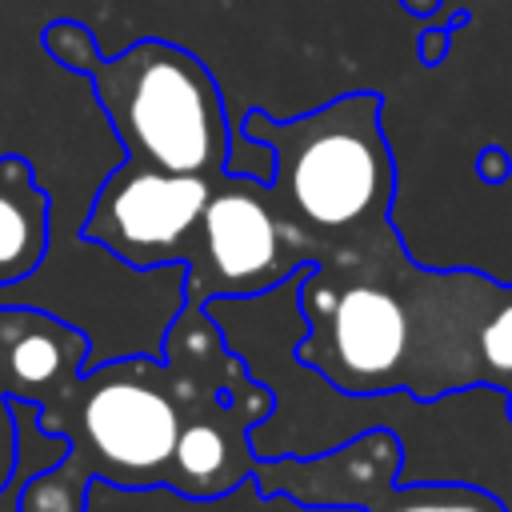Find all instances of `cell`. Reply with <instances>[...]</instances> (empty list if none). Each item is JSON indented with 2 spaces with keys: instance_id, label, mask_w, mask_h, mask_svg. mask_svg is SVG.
Returning <instances> with one entry per match:
<instances>
[{
  "instance_id": "cell-1",
  "label": "cell",
  "mask_w": 512,
  "mask_h": 512,
  "mask_svg": "<svg viewBox=\"0 0 512 512\" xmlns=\"http://www.w3.org/2000/svg\"><path fill=\"white\" fill-rule=\"evenodd\" d=\"M380 112L376 92H344L284 120L264 108L244 112V136L272 152L268 196L312 248V264L376 256L400 244L392 228L396 164Z\"/></svg>"
},
{
  "instance_id": "cell-2",
  "label": "cell",
  "mask_w": 512,
  "mask_h": 512,
  "mask_svg": "<svg viewBox=\"0 0 512 512\" xmlns=\"http://www.w3.org/2000/svg\"><path fill=\"white\" fill-rule=\"evenodd\" d=\"M44 48L88 80L124 156L208 180L228 172L236 132L220 84L200 56L160 36L136 40L120 56H100L96 36L76 20H52Z\"/></svg>"
},
{
  "instance_id": "cell-3",
  "label": "cell",
  "mask_w": 512,
  "mask_h": 512,
  "mask_svg": "<svg viewBox=\"0 0 512 512\" xmlns=\"http://www.w3.org/2000/svg\"><path fill=\"white\" fill-rule=\"evenodd\" d=\"M180 420L184 412L164 352L88 364L56 420L40 424L64 436L68 452L20 484V512H84L92 480L164 488Z\"/></svg>"
},
{
  "instance_id": "cell-4",
  "label": "cell",
  "mask_w": 512,
  "mask_h": 512,
  "mask_svg": "<svg viewBox=\"0 0 512 512\" xmlns=\"http://www.w3.org/2000/svg\"><path fill=\"white\" fill-rule=\"evenodd\" d=\"M412 260L404 244L376 256L304 264L296 308L304 336L296 360L344 396L404 392L412 368Z\"/></svg>"
},
{
  "instance_id": "cell-5",
  "label": "cell",
  "mask_w": 512,
  "mask_h": 512,
  "mask_svg": "<svg viewBox=\"0 0 512 512\" xmlns=\"http://www.w3.org/2000/svg\"><path fill=\"white\" fill-rule=\"evenodd\" d=\"M164 364L184 412L164 488L184 500H220L256 476L252 428L272 416V392L224 348L204 308H180L164 336Z\"/></svg>"
},
{
  "instance_id": "cell-6",
  "label": "cell",
  "mask_w": 512,
  "mask_h": 512,
  "mask_svg": "<svg viewBox=\"0 0 512 512\" xmlns=\"http://www.w3.org/2000/svg\"><path fill=\"white\" fill-rule=\"evenodd\" d=\"M304 264H312V248L276 212L268 184L224 172L212 180L192 248L180 264V308L256 300L288 284Z\"/></svg>"
},
{
  "instance_id": "cell-7",
  "label": "cell",
  "mask_w": 512,
  "mask_h": 512,
  "mask_svg": "<svg viewBox=\"0 0 512 512\" xmlns=\"http://www.w3.org/2000/svg\"><path fill=\"white\" fill-rule=\"evenodd\" d=\"M400 440L388 428H372L324 456H260V496H288L308 508H364V512H508L492 492L476 484H404Z\"/></svg>"
},
{
  "instance_id": "cell-8",
  "label": "cell",
  "mask_w": 512,
  "mask_h": 512,
  "mask_svg": "<svg viewBox=\"0 0 512 512\" xmlns=\"http://www.w3.org/2000/svg\"><path fill=\"white\" fill-rule=\"evenodd\" d=\"M208 192V176H184L124 156L96 188L80 236L136 272L180 268Z\"/></svg>"
},
{
  "instance_id": "cell-9",
  "label": "cell",
  "mask_w": 512,
  "mask_h": 512,
  "mask_svg": "<svg viewBox=\"0 0 512 512\" xmlns=\"http://www.w3.org/2000/svg\"><path fill=\"white\" fill-rule=\"evenodd\" d=\"M88 364V336L40 308L0 312V388L40 408V424H52Z\"/></svg>"
},
{
  "instance_id": "cell-10",
  "label": "cell",
  "mask_w": 512,
  "mask_h": 512,
  "mask_svg": "<svg viewBox=\"0 0 512 512\" xmlns=\"http://www.w3.org/2000/svg\"><path fill=\"white\" fill-rule=\"evenodd\" d=\"M48 256V192L36 168L8 152L0 156V288L32 280Z\"/></svg>"
},
{
  "instance_id": "cell-11",
  "label": "cell",
  "mask_w": 512,
  "mask_h": 512,
  "mask_svg": "<svg viewBox=\"0 0 512 512\" xmlns=\"http://www.w3.org/2000/svg\"><path fill=\"white\" fill-rule=\"evenodd\" d=\"M476 380L512 400V284H496L476 324Z\"/></svg>"
},
{
  "instance_id": "cell-12",
  "label": "cell",
  "mask_w": 512,
  "mask_h": 512,
  "mask_svg": "<svg viewBox=\"0 0 512 512\" xmlns=\"http://www.w3.org/2000/svg\"><path fill=\"white\" fill-rule=\"evenodd\" d=\"M20 480V428L12 412V396L0 388V492Z\"/></svg>"
}]
</instances>
